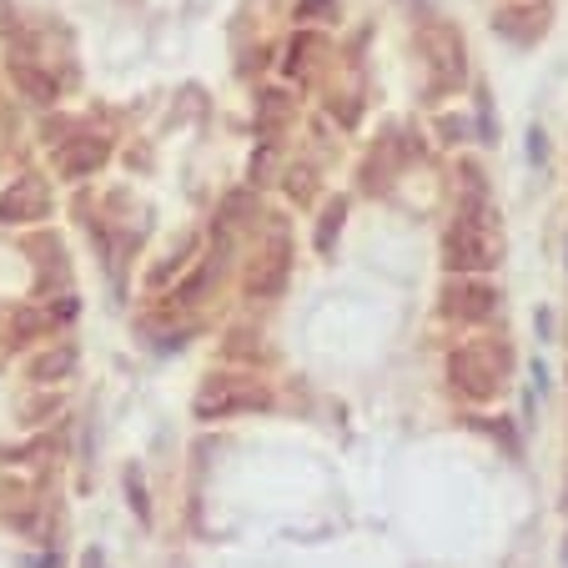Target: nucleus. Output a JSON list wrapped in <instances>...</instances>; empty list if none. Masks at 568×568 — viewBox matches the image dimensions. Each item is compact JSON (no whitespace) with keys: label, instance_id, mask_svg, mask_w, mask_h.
Returning a JSON list of instances; mask_svg holds the SVG:
<instances>
[{"label":"nucleus","instance_id":"nucleus-12","mask_svg":"<svg viewBox=\"0 0 568 568\" xmlns=\"http://www.w3.org/2000/svg\"><path fill=\"white\" fill-rule=\"evenodd\" d=\"M343 222H347V202H343V196H333V202L322 206V216H317V232H312L317 252H333V247H337V236H343Z\"/></svg>","mask_w":568,"mask_h":568},{"label":"nucleus","instance_id":"nucleus-15","mask_svg":"<svg viewBox=\"0 0 568 568\" xmlns=\"http://www.w3.org/2000/svg\"><path fill=\"white\" fill-rule=\"evenodd\" d=\"M287 192L297 196V202H307V196H312V166H307V161H297V166L287 172Z\"/></svg>","mask_w":568,"mask_h":568},{"label":"nucleus","instance_id":"nucleus-8","mask_svg":"<svg viewBox=\"0 0 568 568\" xmlns=\"http://www.w3.org/2000/svg\"><path fill=\"white\" fill-rule=\"evenodd\" d=\"M548 21H554V6L548 0H534V6H514V11H498V36H508L514 45H534L544 41Z\"/></svg>","mask_w":568,"mask_h":568},{"label":"nucleus","instance_id":"nucleus-4","mask_svg":"<svg viewBox=\"0 0 568 568\" xmlns=\"http://www.w3.org/2000/svg\"><path fill=\"white\" fill-rule=\"evenodd\" d=\"M287 272H292V236L287 226H272L262 236V247L252 252V262L242 267V287H247V297H277L287 287Z\"/></svg>","mask_w":568,"mask_h":568},{"label":"nucleus","instance_id":"nucleus-16","mask_svg":"<svg viewBox=\"0 0 568 568\" xmlns=\"http://www.w3.org/2000/svg\"><path fill=\"white\" fill-rule=\"evenodd\" d=\"M337 0H302V16H333Z\"/></svg>","mask_w":568,"mask_h":568},{"label":"nucleus","instance_id":"nucleus-14","mask_svg":"<svg viewBox=\"0 0 568 568\" xmlns=\"http://www.w3.org/2000/svg\"><path fill=\"white\" fill-rule=\"evenodd\" d=\"M126 494H131V508H136L141 524H151V504H146V488H141V468H126Z\"/></svg>","mask_w":568,"mask_h":568},{"label":"nucleus","instance_id":"nucleus-10","mask_svg":"<svg viewBox=\"0 0 568 568\" xmlns=\"http://www.w3.org/2000/svg\"><path fill=\"white\" fill-rule=\"evenodd\" d=\"M433 65H438V81H443V91H453L463 81V51H458V36L453 31H443L438 41H433Z\"/></svg>","mask_w":568,"mask_h":568},{"label":"nucleus","instance_id":"nucleus-18","mask_svg":"<svg viewBox=\"0 0 568 568\" xmlns=\"http://www.w3.org/2000/svg\"><path fill=\"white\" fill-rule=\"evenodd\" d=\"M81 568H106V558H101V548H87V554H81Z\"/></svg>","mask_w":568,"mask_h":568},{"label":"nucleus","instance_id":"nucleus-7","mask_svg":"<svg viewBox=\"0 0 568 568\" xmlns=\"http://www.w3.org/2000/svg\"><path fill=\"white\" fill-rule=\"evenodd\" d=\"M111 146L106 136H97V131H75L71 141H61L55 146V166H61L65 182H81V176H97L101 166H106Z\"/></svg>","mask_w":568,"mask_h":568},{"label":"nucleus","instance_id":"nucleus-5","mask_svg":"<svg viewBox=\"0 0 568 568\" xmlns=\"http://www.w3.org/2000/svg\"><path fill=\"white\" fill-rule=\"evenodd\" d=\"M438 312L443 322H458V327H478L498 312V287L488 277H448L438 292Z\"/></svg>","mask_w":568,"mask_h":568},{"label":"nucleus","instance_id":"nucleus-6","mask_svg":"<svg viewBox=\"0 0 568 568\" xmlns=\"http://www.w3.org/2000/svg\"><path fill=\"white\" fill-rule=\"evenodd\" d=\"M51 216V186L41 176H21L0 192V226H31Z\"/></svg>","mask_w":568,"mask_h":568},{"label":"nucleus","instance_id":"nucleus-13","mask_svg":"<svg viewBox=\"0 0 568 568\" xmlns=\"http://www.w3.org/2000/svg\"><path fill=\"white\" fill-rule=\"evenodd\" d=\"M317 51V36H292V45H287V55H282V75H287V81H297L302 75V65H307V55Z\"/></svg>","mask_w":568,"mask_h":568},{"label":"nucleus","instance_id":"nucleus-11","mask_svg":"<svg viewBox=\"0 0 568 568\" xmlns=\"http://www.w3.org/2000/svg\"><path fill=\"white\" fill-rule=\"evenodd\" d=\"M11 81L21 87V97H26V101H41V106H51V101H55V81H51L45 71H36V65L11 61Z\"/></svg>","mask_w":568,"mask_h":568},{"label":"nucleus","instance_id":"nucleus-2","mask_svg":"<svg viewBox=\"0 0 568 568\" xmlns=\"http://www.w3.org/2000/svg\"><path fill=\"white\" fill-rule=\"evenodd\" d=\"M267 408H272V387L247 373H206L192 397V413L202 423L232 418V413H267Z\"/></svg>","mask_w":568,"mask_h":568},{"label":"nucleus","instance_id":"nucleus-1","mask_svg":"<svg viewBox=\"0 0 568 568\" xmlns=\"http://www.w3.org/2000/svg\"><path fill=\"white\" fill-rule=\"evenodd\" d=\"M508 373H514V357H508V347L494 343V337H473V343L448 353V383L458 387L468 403H494V397L504 393Z\"/></svg>","mask_w":568,"mask_h":568},{"label":"nucleus","instance_id":"nucleus-9","mask_svg":"<svg viewBox=\"0 0 568 568\" xmlns=\"http://www.w3.org/2000/svg\"><path fill=\"white\" fill-rule=\"evenodd\" d=\"M81 363V353H75V343H51V347H41V353L31 357V383H61L71 367Z\"/></svg>","mask_w":568,"mask_h":568},{"label":"nucleus","instance_id":"nucleus-17","mask_svg":"<svg viewBox=\"0 0 568 568\" xmlns=\"http://www.w3.org/2000/svg\"><path fill=\"white\" fill-rule=\"evenodd\" d=\"M51 317H55V322H71V317H75V302H71V297H65V302H55V307H51Z\"/></svg>","mask_w":568,"mask_h":568},{"label":"nucleus","instance_id":"nucleus-3","mask_svg":"<svg viewBox=\"0 0 568 568\" xmlns=\"http://www.w3.org/2000/svg\"><path fill=\"white\" fill-rule=\"evenodd\" d=\"M498 262V232L478 216H458V222L443 232V267L453 277H483V272Z\"/></svg>","mask_w":568,"mask_h":568}]
</instances>
